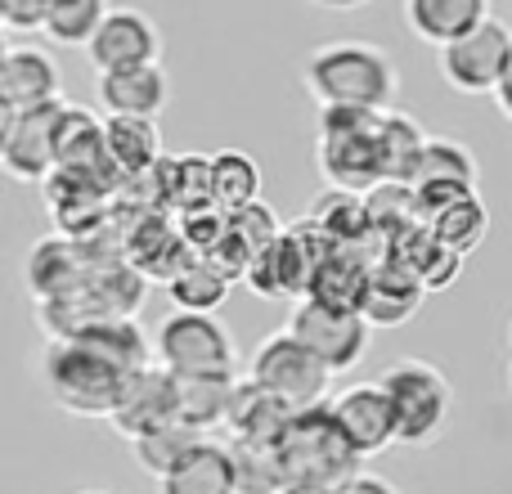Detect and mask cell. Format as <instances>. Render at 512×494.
<instances>
[{"label": "cell", "instance_id": "cell-16", "mask_svg": "<svg viewBox=\"0 0 512 494\" xmlns=\"http://www.w3.org/2000/svg\"><path fill=\"white\" fill-rule=\"evenodd\" d=\"M95 99H99V108H104V117H153V122H158V113L171 99V81H167V72H162V63L99 72Z\"/></svg>", "mask_w": 512, "mask_h": 494}, {"label": "cell", "instance_id": "cell-44", "mask_svg": "<svg viewBox=\"0 0 512 494\" xmlns=\"http://www.w3.org/2000/svg\"><path fill=\"white\" fill-rule=\"evenodd\" d=\"M508 382H512V378H508Z\"/></svg>", "mask_w": 512, "mask_h": 494}, {"label": "cell", "instance_id": "cell-21", "mask_svg": "<svg viewBox=\"0 0 512 494\" xmlns=\"http://www.w3.org/2000/svg\"><path fill=\"white\" fill-rule=\"evenodd\" d=\"M360 243H328L319 252L315 270H310V283H306V297H319V301H333V306H355L360 310V297H364V279H369V265L360 252Z\"/></svg>", "mask_w": 512, "mask_h": 494}, {"label": "cell", "instance_id": "cell-42", "mask_svg": "<svg viewBox=\"0 0 512 494\" xmlns=\"http://www.w3.org/2000/svg\"><path fill=\"white\" fill-rule=\"evenodd\" d=\"M72 494H108V490H72Z\"/></svg>", "mask_w": 512, "mask_h": 494}, {"label": "cell", "instance_id": "cell-32", "mask_svg": "<svg viewBox=\"0 0 512 494\" xmlns=\"http://www.w3.org/2000/svg\"><path fill=\"white\" fill-rule=\"evenodd\" d=\"M108 0H50L45 9L41 32L54 45H72V50H86V41L95 36V27L104 23Z\"/></svg>", "mask_w": 512, "mask_h": 494}, {"label": "cell", "instance_id": "cell-14", "mask_svg": "<svg viewBox=\"0 0 512 494\" xmlns=\"http://www.w3.org/2000/svg\"><path fill=\"white\" fill-rule=\"evenodd\" d=\"M171 418H176V378H171L162 364H144V369L126 373L122 396H117L108 423H113L126 441H135L140 432H149V427H158V423H171Z\"/></svg>", "mask_w": 512, "mask_h": 494}, {"label": "cell", "instance_id": "cell-15", "mask_svg": "<svg viewBox=\"0 0 512 494\" xmlns=\"http://www.w3.org/2000/svg\"><path fill=\"white\" fill-rule=\"evenodd\" d=\"M427 301V288L405 261L387 256V261L369 265L364 279V297H360V315L369 328H396L405 319H414Z\"/></svg>", "mask_w": 512, "mask_h": 494}, {"label": "cell", "instance_id": "cell-30", "mask_svg": "<svg viewBox=\"0 0 512 494\" xmlns=\"http://www.w3.org/2000/svg\"><path fill=\"white\" fill-rule=\"evenodd\" d=\"M207 432H198V427H189V423H180V418H171V423H158V427H149V432H140L131 441V454H135V463H140L149 477H162V472H171L180 459H185L189 450H194L198 441H203Z\"/></svg>", "mask_w": 512, "mask_h": 494}, {"label": "cell", "instance_id": "cell-31", "mask_svg": "<svg viewBox=\"0 0 512 494\" xmlns=\"http://www.w3.org/2000/svg\"><path fill=\"white\" fill-rule=\"evenodd\" d=\"M310 225H315V234L324 243H360V239H369V230H373L369 207H364L351 189H333V194L315 207Z\"/></svg>", "mask_w": 512, "mask_h": 494}, {"label": "cell", "instance_id": "cell-33", "mask_svg": "<svg viewBox=\"0 0 512 494\" xmlns=\"http://www.w3.org/2000/svg\"><path fill=\"white\" fill-rule=\"evenodd\" d=\"M261 194V167L248 153H216L212 158V203H221L225 212L234 207H248Z\"/></svg>", "mask_w": 512, "mask_h": 494}, {"label": "cell", "instance_id": "cell-35", "mask_svg": "<svg viewBox=\"0 0 512 494\" xmlns=\"http://www.w3.org/2000/svg\"><path fill=\"white\" fill-rule=\"evenodd\" d=\"M230 459H234V481H239V494H283L279 454H274V445L234 441L230 445Z\"/></svg>", "mask_w": 512, "mask_h": 494}, {"label": "cell", "instance_id": "cell-18", "mask_svg": "<svg viewBox=\"0 0 512 494\" xmlns=\"http://www.w3.org/2000/svg\"><path fill=\"white\" fill-rule=\"evenodd\" d=\"M63 86V72L54 63L50 50L41 45H9L0 54V95L9 99V108H32V104H50Z\"/></svg>", "mask_w": 512, "mask_h": 494}, {"label": "cell", "instance_id": "cell-7", "mask_svg": "<svg viewBox=\"0 0 512 494\" xmlns=\"http://www.w3.org/2000/svg\"><path fill=\"white\" fill-rule=\"evenodd\" d=\"M288 333L324 364L328 373H346L360 364L364 346H369V324L355 306H333L319 297H301L288 319Z\"/></svg>", "mask_w": 512, "mask_h": 494}, {"label": "cell", "instance_id": "cell-36", "mask_svg": "<svg viewBox=\"0 0 512 494\" xmlns=\"http://www.w3.org/2000/svg\"><path fill=\"white\" fill-rule=\"evenodd\" d=\"M5 5V27L9 32H41L50 0H0Z\"/></svg>", "mask_w": 512, "mask_h": 494}, {"label": "cell", "instance_id": "cell-5", "mask_svg": "<svg viewBox=\"0 0 512 494\" xmlns=\"http://www.w3.org/2000/svg\"><path fill=\"white\" fill-rule=\"evenodd\" d=\"M378 382L391 400V414H396V441L432 445L445 432L454 391L441 369H432L427 360H400Z\"/></svg>", "mask_w": 512, "mask_h": 494}, {"label": "cell", "instance_id": "cell-29", "mask_svg": "<svg viewBox=\"0 0 512 494\" xmlns=\"http://www.w3.org/2000/svg\"><path fill=\"white\" fill-rule=\"evenodd\" d=\"M423 225H427V230H432L445 247H450V252L468 256L472 247L486 239L490 216H486V207L477 203V194H463V198H454V203H441L436 212H427Z\"/></svg>", "mask_w": 512, "mask_h": 494}, {"label": "cell", "instance_id": "cell-11", "mask_svg": "<svg viewBox=\"0 0 512 494\" xmlns=\"http://www.w3.org/2000/svg\"><path fill=\"white\" fill-rule=\"evenodd\" d=\"M59 117H63V99L32 104V108H14L9 135H5V144H0V171H5L9 180H23V185H41V180H50Z\"/></svg>", "mask_w": 512, "mask_h": 494}, {"label": "cell", "instance_id": "cell-6", "mask_svg": "<svg viewBox=\"0 0 512 494\" xmlns=\"http://www.w3.org/2000/svg\"><path fill=\"white\" fill-rule=\"evenodd\" d=\"M153 355L171 378H203V373H234V337L216 315L203 310H171L158 324Z\"/></svg>", "mask_w": 512, "mask_h": 494}, {"label": "cell", "instance_id": "cell-26", "mask_svg": "<svg viewBox=\"0 0 512 494\" xmlns=\"http://www.w3.org/2000/svg\"><path fill=\"white\" fill-rule=\"evenodd\" d=\"M234 373H203V378H176V418L198 432H212L230 418Z\"/></svg>", "mask_w": 512, "mask_h": 494}, {"label": "cell", "instance_id": "cell-13", "mask_svg": "<svg viewBox=\"0 0 512 494\" xmlns=\"http://www.w3.org/2000/svg\"><path fill=\"white\" fill-rule=\"evenodd\" d=\"M328 414H333L337 432L346 436V445H351L360 459L396 445V414H391V400H387V391H382V382L346 387L342 396L328 400Z\"/></svg>", "mask_w": 512, "mask_h": 494}, {"label": "cell", "instance_id": "cell-22", "mask_svg": "<svg viewBox=\"0 0 512 494\" xmlns=\"http://www.w3.org/2000/svg\"><path fill=\"white\" fill-rule=\"evenodd\" d=\"M297 409H288L279 396H270L256 382H234V400H230V418L225 423L234 427V441H256V445H274L283 436V427L292 423Z\"/></svg>", "mask_w": 512, "mask_h": 494}, {"label": "cell", "instance_id": "cell-12", "mask_svg": "<svg viewBox=\"0 0 512 494\" xmlns=\"http://www.w3.org/2000/svg\"><path fill=\"white\" fill-rule=\"evenodd\" d=\"M86 59L95 72H117V68H140V63L162 59V32L153 27L149 14L140 9H108L104 23L86 41Z\"/></svg>", "mask_w": 512, "mask_h": 494}, {"label": "cell", "instance_id": "cell-37", "mask_svg": "<svg viewBox=\"0 0 512 494\" xmlns=\"http://www.w3.org/2000/svg\"><path fill=\"white\" fill-rule=\"evenodd\" d=\"M333 494H396V486L382 481V477H373V472H351Z\"/></svg>", "mask_w": 512, "mask_h": 494}, {"label": "cell", "instance_id": "cell-39", "mask_svg": "<svg viewBox=\"0 0 512 494\" xmlns=\"http://www.w3.org/2000/svg\"><path fill=\"white\" fill-rule=\"evenodd\" d=\"M310 5H319V9H337V14H351V9H364L369 0H310Z\"/></svg>", "mask_w": 512, "mask_h": 494}, {"label": "cell", "instance_id": "cell-25", "mask_svg": "<svg viewBox=\"0 0 512 494\" xmlns=\"http://www.w3.org/2000/svg\"><path fill=\"white\" fill-rule=\"evenodd\" d=\"M104 149L113 171L122 176H140V171L158 167L162 158V135L153 117H104Z\"/></svg>", "mask_w": 512, "mask_h": 494}, {"label": "cell", "instance_id": "cell-17", "mask_svg": "<svg viewBox=\"0 0 512 494\" xmlns=\"http://www.w3.org/2000/svg\"><path fill=\"white\" fill-rule=\"evenodd\" d=\"M54 171L86 180H104V171H113L104 149V117L81 104H63L59 131H54Z\"/></svg>", "mask_w": 512, "mask_h": 494}, {"label": "cell", "instance_id": "cell-41", "mask_svg": "<svg viewBox=\"0 0 512 494\" xmlns=\"http://www.w3.org/2000/svg\"><path fill=\"white\" fill-rule=\"evenodd\" d=\"M9 50V41H5V32H0V54H5Z\"/></svg>", "mask_w": 512, "mask_h": 494}, {"label": "cell", "instance_id": "cell-2", "mask_svg": "<svg viewBox=\"0 0 512 494\" xmlns=\"http://www.w3.org/2000/svg\"><path fill=\"white\" fill-rule=\"evenodd\" d=\"M126 373L90 351L77 337H50L41 351V387L63 414L72 418H108L122 396Z\"/></svg>", "mask_w": 512, "mask_h": 494}, {"label": "cell", "instance_id": "cell-19", "mask_svg": "<svg viewBox=\"0 0 512 494\" xmlns=\"http://www.w3.org/2000/svg\"><path fill=\"white\" fill-rule=\"evenodd\" d=\"M158 494H239L230 445H216L203 436L176 468L158 477Z\"/></svg>", "mask_w": 512, "mask_h": 494}, {"label": "cell", "instance_id": "cell-38", "mask_svg": "<svg viewBox=\"0 0 512 494\" xmlns=\"http://www.w3.org/2000/svg\"><path fill=\"white\" fill-rule=\"evenodd\" d=\"M495 95H499V108L512 117V45H508V63H504V77H499Z\"/></svg>", "mask_w": 512, "mask_h": 494}, {"label": "cell", "instance_id": "cell-3", "mask_svg": "<svg viewBox=\"0 0 512 494\" xmlns=\"http://www.w3.org/2000/svg\"><path fill=\"white\" fill-rule=\"evenodd\" d=\"M306 90L319 104L382 113L396 99V63L373 45H324L306 59Z\"/></svg>", "mask_w": 512, "mask_h": 494}, {"label": "cell", "instance_id": "cell-27", "mask_svg": "<svg viewBox=\"0 0 512 494\" xmlns=\"http://www.w3.org/2000/svg\"><path fill=\"white\" fill-rule=\"evenodd\" d=\"M405 185L409 189H423V185H468V189H477V162H472V153L454 140H423V149H418Z\"/></svg>", "mask_w": 512, "mask_h": 494}, {"label": "cell", "instance_id": "cell-8", "mask_svg": "<svg viewBox=\"0 0 512 494\" xmlns=\"http://www.w3.org/2000/svg\"><path fill=\"white\" fill-rule=\"evenodd\" d=\"M248 378L256 387L270 391V396H279L288 409H310V405H324L328 400V378H333V373L292 333H274L252 351Z\"/></svg>", "mask_w": 512, "mask_h": 494}, {"label": "cell", "instance_id": "cell-9", "mask_svg": "<svg viewBox=\"0 0 512 494\" xmlns=\"http://www.w3.org/2000/svg\"><path fill=\"white\" fill-rule=\"evenodd\" d=\"M508 45H512L508 27L499 18H481L472 32L441 45L445 86L463 90V95H495L499 77H504V63H508Z\"/></svg>", "mask_w": 512, "mask_h": 494}, {"label": "cell", "instance_id": "cell-34", "mask_svg": "<svg viewBox=\"0 0 512 494\" xmlns=\"http://www.w3.org/2000/svg\"><path fill=\"white\" fill-rule=\"evenodd\" d=\"M427 135L418 131L409 117L400 113H382L378 122V158H382V180H396V185H405L409 180V167H414L418 149H423Z\"/></svg>", "mask_w": 512, "mask_h": 494}, {"label": "cell", "instance_id": "cell-20", "mask_svg": "<svg viewBox=\"0 0 512 494\" xmlns=\"http://www.w3.org/2000/svg\"><path fill=\"white\" fill-rule=\"evenodd\" d=\"M63 337H77V342H86L90 351H99L108 364H117L122 373H135L149 364L153 346L149 337L140 333V324H135L131 315H95V319H81L77 328H68Z\"/></svg>", "mask_w": 512, "mask_h": 494}, {"label": "cell", "instance_id": "cell-43", "mask_svg": "<svg viewBox=\"0 0 512 494\" xmlns=\"http://www.w3.org/2000/svg\"><path fill=\"white\" fill-rule=\"evenodd\" d=\"M0 32H5V5H0Z\"/></svg>", "mask_w": 512, "mask_h": 494}, {"label": "cell", "instance_id": "cell-23", "mask_svg": "<svg viewBox=\"0 0 512 494\" xmlns=\"http://www.w3.org/2000/svg\"><path fill=\"white\" fill-rule=\"evenodd\" d=\"M481 18H490V0H405L409 32L436 50L450 45L454 36L472 32Z\"/></svg>", "mask_w": 512, "mask_h": 494}, {"label": "cell", "instance_id": "cell-28", "mask_svg": "<svg viewBox=\"0 0 512 494\" xmlns=\"http://www.w3.org/2000/svg\"><path fill=\"white\" fill-rule=\"evenodd\" d=\"M27 288L36 297H68L81 288V265L72 243L63 239H41L27 252Z\"/></svg>", "mask_w": 512, "mask_h": 494}, {"label": "cell", "instance_id": "cell-40", "mask_svg": "<svg viewBox=\"0 0 512 494\" xmlns=\"http://www.w3.org/2000/svg\"><path fill=\"white\" fill-rule=\"evenodd\" d=\"M9 122H14V108H9V99L0 95V144H5V135H9Z\"/></svg>", "mask_w": 512, "mask_h": 494}, {"label": "cell", "instance_id": "cell-1", "mask_svg": "<svg viewBox=\"0 0 512 494\" xmlns=\"http://www.w3.org/2000/svg\"><path fill=\"white\" fill-rule=\"evenodd\" d=\"M274 454H279L283 494H333L351 472H360V454L337 432L328 400L297 409L283 436L274 441Z\"/></svg>", "mask_w": 512, "mask_h": 494}, {"label": "cell", "instance_id": "cell-24", "mask_svg": "<svg viewBox=\"0 0 512 494\" xmlns=\"http://www.w3.org/2000/svg\"><path fill=\"white\" fill-rule=\"evenodd\" d=\"M230 288H234V274L221 270L203 252H194L189 261H180L167 274V297L176 301V310H203V315H212L216 306H225Z\"/></svg>", "mask_w": 512, "mask_h": 494}, {"label": "cell", "instance_id": "cell-10", "mask_svg": "<svg viewBox=\"0 0 512 494\" xmlns=\"http://www.w3.org/2000/svg\"><path fill=\"white\" fill-rule=\"evenodd\" d=\"M324 247L328 243L319 239L310 221L297 225V230H279L270 243H265V252L252 256L243 279H248L261 297H301Z\"/></svg>", "mask_w": 512, "mask_h": 494}, {"label": "cell", "instance_id": "cell-4", "mask_svg": "<svg viewBox=\"0 0 512 494\" xmlns=\"http://www.w3.org/2000/svg\"><path fill=\"white\" fill-rule=\"evenodd\" d=\"M319 171L333 180V189H373L382 185V158H378V122L373 108H346V104H319Z\"/></svg>", "mask_w": 512, "mask_h": 494}]
</instances>
